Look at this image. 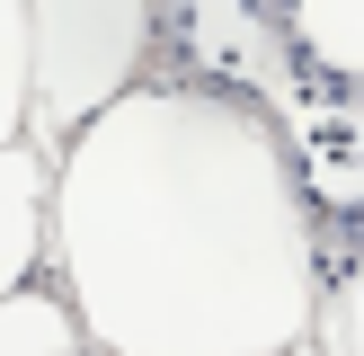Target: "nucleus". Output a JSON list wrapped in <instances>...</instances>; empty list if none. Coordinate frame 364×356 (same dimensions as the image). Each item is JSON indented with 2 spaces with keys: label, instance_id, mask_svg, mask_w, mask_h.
<instances>
[{
  "label": "nucleus",
  "instance_id": "0eeeda50",
  "mask_svg": "<svg viewBox=\"0 0 364 356\" xmlns=\"http://www.w3.org/2000/svg\"><path fill=\"white\" fill-rule=\"evenodd\" d=\"M311 330H320V347H364V267L338 285V303L311 320Z\"/></svg>",
  "mask_w": 364,
  "mask_h": 356
},
{
  "label": "nucleus",
  "instance_id": "7ed1b4c3",
  "mask_svg": "<svg viewBox=\"0 0 364 356\" xmlns=\"http://www.w3.org/2000/svg\"><path fill=\"white\" fill-rule=\"evenodd\" d=\"M36 205H45V178L18 142H0V294L36 267Z\"/></svg>",
  "mask_w": 364,
  "mask_h": 356
},
{
  "label": "nucleus",
  "instance_id": "f257e3e1",
  "mask_svg": "<svg viewBox=\"0 0 364 356\" xmlns=\"http://www.w3.org/2000/svg\"><path fill=\"white\" fill-rule=\"evenodd\" d=\"M80 330L124 356H276L320 320L311 205L276 125L223 89H116L63 160Z\"/></svg>",
  "mask_w": 364,
  "mask_h": 356
},
{
  "label": "nucleus",
  "instance_id": "20e7f679",
  "mask_svg": "<svg viewBox=\"0 0 364 356\" xmlns=\"http://www.w3.org/2000/svg\"><path fill=\"white\" fill-rule=\"evenodd\" d=\"M294 36L320 71L364 80V0H294Z\"/></svg>",
  "mask_w": 364,
  "mask_h": 356
},
{
  "label": "nucleus",
  "instance_id": "f03ea898",
  "mask_svg": "<svg viewBox=\"0 0 364 356\" xmlns=\"http://www.w3.org/2000/svg\"><path fill=\"white\" fill-rule=\"evenodd\" d=\"M160 0H27V107L45 134H80L151 53Z\"/></svg>",
  "mask_w": 364,
  "mask_h": 356
},
{
  "label": "nucleus",
  "instance_id": "423d86ee",
  "mask_svg": "<svg viewBox=\"0 0 364 356\" xmlns=\"http://www.w3.org/2000/svg\"><path fill=\"white\" fill-rule=\"evenodd\" d=\"M27 125V0H0V142Z\"/></svg>",
  "mask_w": 364,
  "mask_h": 356
},
{
  "label": "nucleus",
  "instance_id": "39448f33",
  "mask_svg": "<svg viewBox=\"0 0 364 356\" xmlns=\"http://www.w3.org/2000/svg\"><path fill=\"white\" fill-rule=\"evenodd\" d=\"M0 347H36V356H53V347H89V330H80V312H63V303H45V294H0Z\"/></svg>",
  "mask_w": 364,
  "mask_h": 356
}]
</instances>
